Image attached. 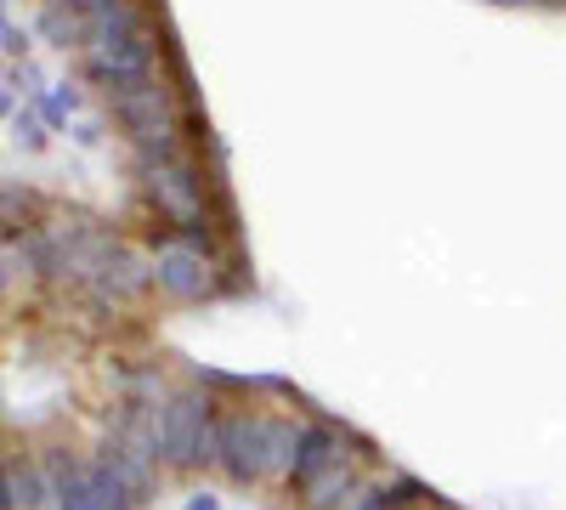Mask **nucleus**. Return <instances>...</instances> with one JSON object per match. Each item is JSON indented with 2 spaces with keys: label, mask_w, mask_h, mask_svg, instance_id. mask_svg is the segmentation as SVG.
Returning a JSON list of instances; mask_svg holds the SVG:
<instances>
[{
  "label": "nucleus",
  "mask_w": 566,
  "mask_h": 510,
  "mask_svg": "<svg viewBox=\"0 0 566 510\" xmlns=\"http://www.w3.org/2000/svg\"><path fill=\"white\" fill-rule=\"evenodd\" d=\"M114 114H119L142 165H170L176 159V108H170V91L159 80L114 91Z\"/></svg>",
  "instance_id": "f257e3e1"
},
{
  "label": "nucleus",
  "mask_w": 566,
  "mask_h": 510,
  "mask_svg": "<svg viewBox=\"0 0 566 510\" xmlns=\"http://www.w3.org/2000/svg\"><path fill=\"white\" fill-rule=\"evenodd\" d=\"M216 431L221 414L205 392H176L159 408V459L170 466H216Z\"/></svg>",
  "instance_id": "f03ea898"
},
{
  "label": "nucleus",
  "mask_w": 566,
  "mask_h": 510,
  "mask_svg": "<svg viewBox=\"0 0 566 510\" xmlns=\"http://www.w3.org/2000/svg\"><path fill=\"white\" fill-rule=\"evenodd\" d=\"M272 437L277 420L255 408H227L221 414V431H216V466L232 482H261L272 471Z\"/></svg>",
  "instance_id": "7ed1b4c3"
},
{
  "label": "nucleus",
  "mask_w": 566,
  "mask_h": 510,
  "mask_svg": "<svg viewBox=\"0 0 566 510\" xmlns=\"http://www.w3.org/2000/svg\"><path fill=\"white\" fill-rule=\"evenodd\" d=\"M85 69L97 74L108 91H130V85L159 80L148 29H91L85 34Z\"/></svg>",
  "instance_id": "20e7f679"
},
{
  "label": "nucleus",
  "mask_w": 566,
  "mask_h": 510,
  "mask_svg": "<svg viewBox=\"0 0 566 510\" xmlns=\"http://www.w3.org/2000/svg\"><path fill=\"white\" fill-rule=\"evenodd\" d=\"M154 284H159L165 295H176V301H205V295L216 290V272H210V261H205L199 244L170 239V244H159V256H154Z\"/></svg>",
  "instance_id": "39448f33"
},
{
  "label": "nucleus",
  "mask_w": 566,
  "mask_h": 510,
  "mask_svg": "<svg viewBox=\"0 0 566 510\" xmlns=\"http://www.w3.org/2000/svg\"><path fill=\"white\" fill-rule=\"evenodd\" d=\"M148 194H154V205H159L176 227H199V221H205V188H199V176L187 170L181 159L148 165Z\"/></svg>",
  "instance_id": "423d86ee"
},
{
  "label": "nucleus",
  "mask_w": 566,
  "mask_h": 510,
  "mask_svg": "<svg viewBox=\"0 0 566 510\" xmlns=\"http://www.w3.org/2000/svg\"><path fill=\"white\" fill-rule=\"evenodd\" d=\"M346 454H352V448H346V437H340L335 426H306L301 454H295V471H290V488H301V493H306L323 471H335Z\"/></svg>",
  "instance_id": "0eeeda50"
},
{
  "label": "nucleus",
  "mask_w": 566,
  "mask_h": 510,
  "mask_svg": "<svg viewBox=\"0 0 566 510\" xmlns=\"http://www.w3.org/2000/svg\"><path fill=\"white\" fill-rule=\"evenodd\" d=\"M352 493H357V471H352V454H346L335 471H323V477L306 488V504H312V510H335V504H346Z\"/></svg>",
  "instance_id": "6e6552de"
},
{
  "label": "nucleus",
  "mask_w": 566,
  "mask_h": 510,
  "mask_svg": "<svg viewBox=\"0 0 566 510\" xmlns=\"http://www.w3.org/2000/svg\"><path fill=\"white\" fill-rule=\"evenodd\" d=\"M187 510H221V499L216 493H193V499H187Z\"/></svg>",
  "instance_id": "1a4fd4ad"
},
{
  "label": "nucleus",
  "mask_w": 566,
  "mask_h": 510,
  "mask_svg": "<svg viewBox=\"0 0 566 510\" xmlns=\"http://www.w3.org/2000/svg\"><path fill=\"white\" fill-rule=\"evenodd\" d=\"M352 510H391V504H386V493H380V499H357Z\"/></svg>",
  "instance_id": "9d476101"
}]
</instances>
